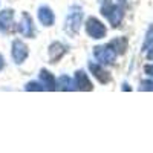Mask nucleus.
I'll use <instances>...</instances> for the list:
<instances>
[{"mask_svg":"<svg viewBox=\"0 0 153 153\" xmlns=\"http://www.w3.org/2000/svg\"><path fill=\"white\" fill-rule=\"evenodd\" d=\"M12 60H14L17 65H20V63H23L25 60L28 58V46L25 45L22 40H14L12 42Z\"/></svg>","mask_w":153,"mask_h":153,"instance_id":"5","label":"nucleus"},{"mask_svg":"<svg viewBox=\"0 0 153 153\" xmlns=\"http://www.w3.org/2000/svg\"><path fill=\"white\" fill-rule=\"evenodd\" d=\"M141 91H153V80H146L141 83Z\"/></svg>","mask_w":153,"mask_h":153,"instance_id":"17","label":"nucleus"},{"mask_svg":"<svg viewBox=\"0 0 153 153\" xmlns=\"http://www.w3.org/2000/svg\"><path fill=\"white\" fill-rule=\"evenodd\" d=\"M48 54H49V60H51V63H55V61H58L63 55L66 54V46H63L61 43L55 42V43H52V45L49 46Z\"/></svg>","mask_w":153,"mask_h":153,"instance_id":"9","label":"nucleus"},{"mask_svg":"<svg viewBox=\"0 0 153 153\" xmlns=\"http://www.w3.org/2000/svg\"><path fill=\"white\" fill-rule=\"evenodd\" d=\"M12 19H14V11L12 9H5L0 12V31H5L11 26Z\"/></svg>","mask_w":153,"mask_h":153,"instance_id":"12","label":"nucleus"},{"mask_svg":"<svg viewBox=\"0 0 153 153\" xmlns=\"http://www.w3.org/2000/svg\"><path fill=\"white\" fill-rule=\"evenodd\" d=\"M19 32L23 37H28V38H32L34 34H35V31H34V22L29 17L28 12H23V14H22V20H20V25H19Z\"/></svg>","mask_w":153,"mask_h":153,"instance_id":"6","label":"nucleus"},{"mask_svg":"<svg viewBox=\"0 0 153 153\" xmlns=\"http://www.w3.org/2000/svg\"><path fill=\"white\" fill-rule=\"evenodd\" d=\"M3 66H5V60H3V57L0 55V71L3 69Z\"/></svg>","mask_w":153,"mask_h":153,"instance_id":"20","label":"nucleus"},{"mask_svg":"<svg viewBox=\"0 0 153 153\" xmlns=\"http://www.w3.org/2000/svg\"><path fill=\"white\" fill-rule=\"evenodd\" d=\"M75 84H74V81L71 80V76H68V75H61L60 78L57 80V89L58 91H74V87Z\"/></svg>","mask_w":153,"mask_h":153,"instance_id":"13","label":"nucleus"},{"mask_svg":"<svg viewBox=\"0 0 153 153\" xmlns=\"http://www.w3.org/2000/svg\"><path fill=\"white\" fill-rule=\"evenodd\" d=\"M144 71H146V74H147V75L153 76V65H149V66H146V68H144Z\"/></svg>","mask_w":153,"mask_h":153,"instance_id":"18","label":"nucleus"},{"mask_svg":"<svg viewBox=\"0 0 153 153\" xmlns=\"http://www.w3.org/2000/svg\"><path fill=\"white\" fill-rule=\"evenodd\" d=\"M81 23H83V9L75 5L69 9V14L65 22V29L69 35H76L81 28Z\"/></svg>","mask_w":153,"mask_h":153,"instance_id":"2","label":"nucleus"},{"mask_svg":"<svg viewBox=\"0 0 153 153\" xmlns=\"http://www.w3.org/2000/svg\"><path fill=\"white\" fill-rule=\"evenodd\" d=\"M38 20H40L42 25H45V26H52V25L55 23V16H54V12L52 9H51L49 6L43 5L38 8Z\"/></svg>","mask_w":153,"mask_h":153,"instance_id":"8","label":"nucleus"},{"mask_svg":"<svg viewBox=\"0 0 153 153\" xmlns=\"http://www.w3.org/2000/svg\"><path fill=\"white\" fill-rule=\"evenodd\" d=\"M86 32H87L89 37L100 40V38L106 37V26L98 19L91 17V19H87V22H86Z\"/></svg>","mask_w":153,"mask_h":153,"instance_id":"4","label":"nucleus"},{"mask_svg":"<svg viewBox=\"0 0 153 153\" xmlns=\"http://www.w3.org/2000/svg\"><path fill=\"white\" fill-rule=\"evenodd\" d=\"M89 69L94 74V76L100 81V83H109L110 81V76L107 74V71H104L101 68V65H97V63H89Z\"/></svg>","mask_w":153,"mask_h":153,"instance_id":"10","label":"nucleus"},{"mask_svg":"<svg viewBox=\"0 0 153 153\" xmlns=\"http://www.w3.org/2000/svg\"><path fill=\"white\" fill-rule=\"evenodd\" d=\"M147 58L149 60H153V45H152V48L149 49V52H147Z\"/></svg>","mask_w":153,"mask_h":153,"instance_id":"19","label":"nucleus"},{"mask_svg":"<svg viewBox=\"0 0 153 153\" xmlns=\"http://www.w3.org/2000/svg\"><path fill=\"white\" fill-rule=\"evenodd\" d=\"M101 14H103L112 26H120V23L124 17V11L120 2H113V0H104L101 5Z\"/></svg>","mask_w":153,"mask_h":153,"instance_id":"1","label":"nucleus"},{"mask_svg":"<svg viewBox=\"0 0 153 153\" xmlns=\"http://www.w3.org/2000/svg\"><path fill=\"white\" fill-rule=\"evenodd\" d=\"M153 45V25L150 26V29L147 31V35H146V40H144V45H143V48L144 49H147L149 46H152Z\"/></svg>","mask_w":153,"mask_h":153,"instance_id":"16","label":"nucleus"},{"mask_svg":"<svg viewBox=\"0 0 153 153\" xmlns=\"http://www.w3.org/2000/svg\"><path fill=\"white\" fill-rule=\"evenodd\" d=\"M74 84H75V89H78V91H92V83L91 80L87 78V75L84 71H76L75 72V76H74Z\"/></svg>","mask_w":153,"mask_h":153,"instance_id":"7","label":"nucleus"},{"mask_svg":"<svg viewBox=\"0 0 153 153\" xmlns=\"http://www.w3.org/2000/svg\"><path fill=\"white\" fill-rule=\"evenodd\" d=\"M110 46L117 51V54L118 52L123 54L124 51H126V48H127V42H126V38H117V40L110 42Z\"/></svg>","mask_w":153,"mask_h":153,"instance_id":"14","label":"nucleus"},{"mask_svg":"<svg viewBox=\"0 0 153 153\" xmlns=\"http://www.w3.org/2000/svg\"><path fill=\"white\" fill-rule=\"evenodd\" d=\"M25 89H26V91H46L45 86L42 84V81L40 83H38V81H31V83L26 84Z\"/></svg>","mask_w":153,"mask_h":153,"instance_id":"15","label":"nucleus"},{"mask_svg":"<svg viewBox=\"0 0 153 153\" xmlns=\"http://www.w3.org/2000/svg\"><path fill=\"white\" fill-rule=\"evenodd\" d=\"M40 81L45 86L46 91H55V89H57V81L54 78V75L51 74L49 71H46V69H43L40 72Z\"/></svg>","mask_w":153,"mask_h":153,"instance_id":"11","label":"nucleus"},{"mask_svg":"<svg viewBox=\"0 0 153 153\" xmlns=\"http://www.w3.org/2000/svg\"><path fill=\"white\" fill-rule=\"evenodd\" d=\"M94 57L103 66L113 65L115 60H117V51L110 45L109 46H97V48H94Z\"/></svg>","mask_w":153,"mask_h":153,"instance_id":"3","label":"nucleus"}]
</instances>
